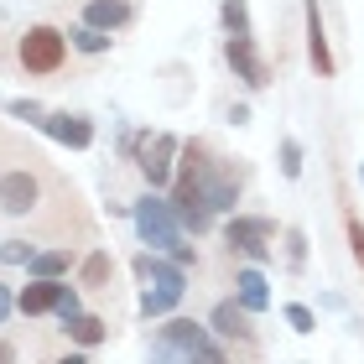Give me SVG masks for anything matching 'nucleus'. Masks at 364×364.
Wrapping results in <instances>:
<instances>
[{"label": "nucleus", "instance_id": "nucleus-1", "mask_svg": "<svg viewBox=\"0 0 364 364\" xmlns=\"http://www.w3.org/2000/svg\"><path fill=\"white\" fill-rule=\"evenodd\" d=\"M151 354H156V359H203V364H219V359H229V349H224V343L213 338L208 328L188 323V318L161 323L156 333H151Z\"/></svg>", "mask_w": 364, "mask_h": 364}, {"label": "nucleus", "instance_id": "nucleus-2", "mask_svg": "<svg viewBox=\"0 0 364 364\" xmlns=\"http://www.w3.org/2000/svg\"><path fill=\"white\" fill-rule=\"evenodd\" d=\"M136 276H141V312L146 318H167V312L188 296V276H182V266H172V260H156V255H136Z\"/></svg>", "mask_w": 364, "mask_h": 364}, {"label": "nucleus", "instance_id": "nucleus-3", "mask_svg": "<svg viewBox=\"0 0 364 364\" xmlns=\"http://www.w3.org/2000/svg\"><path fill=\"white\" fill-rule=\"evenodd\" d=\"M130 224H136L141 245H151V250H172V245L182 240V224H177L172 203H167V198H151V193L130 208Z\"/></svg>", "mask_w": 364, "mask_h": 364}, {"label": "nucleus", "instance_id": "nucleus-4", "mask_svg": "<svg viewBox=\"0 0 364 364\" xmlns=\"http://www.w3.org/2000/svg\"><path fill=\"white\" fill-rule=\"evenodd\" d=\"M198 193H203L208 213H235V203H240V172L229 161L208 156V146L198 151Z\"/></svg>", "mask_w": 364, "mask_h": 364}, {"label": "nucleus", "instance_id": "nucleus-5", "mask_svg": "<svg viewBox=\"0 0 364 364\" xmlns=\"http://www.w3.org/2000/svg\"><path fill=\"white\" fill-rule=\"evenodd\" d=\"M16 58H21L26 73L47 78V73H58L63 63H68V37H63L58 26H31L21 37V47H16Z\"/></svg>", "mask_w": 364, "mask_h": 364}, {"label": "nucleus", "instance_id": "nucleus-6", "mask_svg": "<svg viewBox=\"0 0 364 364\" xmlns=\"http://www.w3.org/2000/svg\"><path fill=\"white\" fill-rule=\"evenodd\" d=\"M224 245L240 250V255H250L260 266V260H271V250H276V224L255 219V213H235V219L224 224Z\"/></svg>", "mask_w": 364, "mask_h": 364}, {"label": "nucleus", "instance_id": "nucleus-7", "mask_svg": "<svg viewBox=\"0 0 364 364\" xmlns=\"http://www.w3.org/2000/svg\"><path fill=\"white\" fill-rule=\"evenodd\" d=\"M37 156H26V167H11V172H0V208L6 213H37V203H42V172L31 167Z\"/></svg>", "mask_w": 364, "mask_h": 364}, {"label": "nucleus", "instance_id": "nucleus-8", "mask_svg": "<svg viewBox=\"0 0 364 364\" xmlns=\"http://www.w3.org/2000/svg\"><path fill=\"white\" fill-rule=\"evenodd\" d=\"M224 58H229V68H235V78H245V89H266L271 84V63L255 53L250 31H245V37H224Z\"/></svg>", "mask_w": 364, "mask_h": 364}, {"label": "nucleus", "instance_id": "nucleus-9", "mask_svg": "<svg viewBox=\"0 0 364 364\" xmlns=\"http://www.w3.org/2000/svg\"><path fill=\"white\" fill-rule=\"evenodd\" d=\"M177 136H146L141 141V177L151 188H167L172 182V167H177Z\"/></svg>", "mask_w": 364, "mask_h": 364}, {"label": "nucleus", "instance_id": "nucleus-10", "mask_svg": "<svg viewBox=\"0 0 364 364\" xmlns=\"http://www.w3.org/2000/svg\"><path fill=\"white\" fill-rule=\"evenodd\" d=\"M42 130L63 146H73V151H84V146H94V125L84 120V114H68V109H47L42 114Z\"/></svg>", "mask_w": 364, "mask_h": 364}, {"label": "nucleus", "instance_id": "nucleus-11", "mask_svg": "<svg viewBox=\"0 0 364 364\" xmlns=\"http://www.w3.org/2000/svg\"><path fill=\"white\" fill-rule=\"evenodd\" d=\"M63 287H68V281H58V276H31V287H21L16 307H21L26 318H42V312H53V307H58Z\"/></svg>", "mask_w": 364, "mask_h": 364}, {"label": "nucleus", "instance_id": "nucleus-12", "mask_svg": "<svg viewBox=\"0 0 364 364\" xmlns=\"http://www.w3.org/2000/svg\"><path fill=\"white\" fill-rule=\"evenodd\" d=\"M213 333H224V338H235V343H245V349H250V343H255V328H250V312H245L240 302H219V307H213Z\"/></svg>", "mask_w": 364, "mask_h": 364}, {"label": "nucleus", "instance_id": "nucleus-13", "mask_svg": "<svg viewBox=\"0 0 364 364\" xmlns=\"http://www.w3.org/2000/svg\"><path fill=\"white\" fill-rule=\"evenodd\" d=\"M235 302H240L245 312H266V307H271V287H266V276H260L255 266L235 271Z\"/></svg>", "mask_w": 364, "mask_h": 364}, {"label": "nucleus", "instance_id": "nucleus-14", "mask_svg": "<svg viewBox=\"0 0 364 364\" xmlns=\"http://www.w3.org/2000/svg\"><path fill=\"white\" fill-rule=\"evenodd\" d=\"M307 58L318 78H333V53H328V37H323V16H318V0H307Z\"/></svg>", "mask_w": 364, "mask_h": 364}, {"label": "nucleus", "instance_id": "nucleus-15", "mask_svg": "<svg viewBox=\"0 0 364 364\" xmlns=\"http://www.w3.org/2000/svg\"><path fill=\"white\" fill-rule=\"evenodd\" d=\"M63 333H68L73 343H84V349H94V343H105V338H109V323L78 307V312H68V318H63Z\"/></svg>", "mask_w": 364, "mask_h": 364}, {"label": "nucleus", "instance_id": "nucleus-16", "mask_svg": "<svg viewBox=\"0 0 364 364\" xmlns=\"http://www.w3.org/2000/svg\"><path fill=\"white\" fill-rule=\"evenodd\" d=\"M84 21L99 26V31H114V26L130 21V0H89V6H84Z\"/></svg>", "mask_w": 364, "mask_h": 364}, {"label": "nucleus", "instance_id": "nucleus-17", "mask_svg": "<svg viewBox=\"0 0 364 364\" xmlns=\"http://www.w3.org/2000/svg\"><path fill=\"white\" fill-rule=\"evenodd\" d=\"M68 266H73V250H42V255H31V260H26V271H31V276H63Z\"/></svg>", "mask_w": 364, "mask_h": 364}, {"label": "nucleus", "instance_id": "nucleus-18", "mask_svg": "<svg viewBox=\"0 0 364 364\" xmlns=\"http://www.w3.org/2000/svg\"><path fill=\"white\" fill-rule=\"evenodd\" d=\"M219 16H224V31H229V37H245V31H250V6H245V0H224Z\"/></svg>", "mask_w": 364, "mask_h": 364}, {"label": "nucleus", "instance_id": "nucleus-19", "mask_svg": "<svg viewBox=\"0 0 364 364\" xmlns=\"http://www.w3.org/2000/svg\"><path fill=\"white\" fill-rule=\"evenodd\" d=\"M68 42L78 47V53H105V47H109V31H99V26L84 21V26H73V31H68Z\"/></svg>", "mask_w": 364, "mask_h": 364}, {"label": "nucleus", "instance_id": "nucleus-20", "mask_svg": "<svg viewBox=\"0 0 364 364\" xmlns=\"http://www.w3.org/2000/svg\"><path fill=\"white\" fill-rule=\"evenodd\" d=\"M109 276H114V260H109L105 250H94V255L84 260V276H78V281H84V287H105Z\"/></svg>", "mask_w": 364, "mask_h": 364}, {"label": "nucleus", "instance_id": "nucleus-21", "mask_svg": "<svg viewBox=\"0 0 364 364\" xmlns=\"http://www.w3.org/2000/svg\"><path fill=\"white\" fill-rule=\"evenodd\" d=\"M281 318L291 323V333H312V328H318V318H312V307H302V302H287V312H281Z\"/></svg>", "mask_w": 364, "mask_h": 364}, {"label": "nucleus", "instance_id": "nucleus-22", "mask_svg": "<svg viewBox=\"0 0 364 364\" xmlns=\"http://www.w3.org/2000/svg\"><path fill=\"white\" fill-rule=\"evenodd\" d=\"M281 177H302V146L281 141Z\"/></svg>", "mask_w": 364, "mask_h": 364}, {"label": "nucleus", "instance_id": "nucleus-23", "mask_svg": "<svg viewBox=\"0 0 364 364\" xmlns=\"http://www.w3.org/2000/svg\"><path fill=\"white\" fill-rule=\"evenodd\" d=\"M31 255H37V250H31V245H21V240H6V245H0V260H6V266H26Z\"/></svg>", "mask_w": 364, "mask_h": 364}, {"label": "nucleus", "instance_id": "nucleus-24", "mask_svg": "<svg viewBox=\"0 0 364 364\" xmlns=\"http://www.w3.org/2000/svg\"><path fill=\"white\" fill-rule=\"evenodd\" d=\"M343 229H349V250H354V260L364 266V224H359L354 213H349V219H343Z\"/></svg>", "mask_w": 364, "mask_h": 364}, {"label": "nucleus", "instance_id": "nucleus-25", "mask_svg": "<svg viewBox=\"0 0 364 364\" xmlns=\"http://www.w3.org/2000/svg\"><path fill=\"white\" fill-rule=\"evenodd\" d=\"M11 114H16V120H37V125H42V114H47V109H42V105H31V99H11Z\"/></svg>", "mask_w": 364, "mask_h": 364}, {"label": "nucleus", "instance_id": "nucleus-26", "mask_svg": "<svg viewBox=\"0 0 364 364\" xmlns=\"http://www.w3.org/2000/svg\"><path fill=\"white\" fill-rule=\"evenodd\" d=\"M287 255H291V266H302V260H307V245H302V229H291V235H287Z\"/></svg>", "mask_w": 364, "mask_h": 364}, {"label": "nucleus", "instance_id": "nucleus-27", "mask_svg": "<svg viewBox=\"0 0 364 364\" xmlns=\"http://www.w3.org/2000/svg\"><path fill=\"white\" fill-rule=\"evenodd\" d=\"M167 255H172V266H182V271H188V266H198V255H193V245H182V240L172 245V250H167Z\"/></svg>", "mask_w": 364, "mask_h": 364}, {"label": "nucleus", "instance_id": "nucleus-28", "mask_svg": "<svg viewBox=\"0 0 364 364\" xmlns=\"http://www.w3.org/2000/svg\"><path fill=\"white\" fill-rule=\"evenodd\" d=\"M58 318H68V312H78V287H63V296H58Z\"/></svg>", "mask_w": 364, "mask_h": 364}, {"label": "nucleus", "instance_id": "nucleus-29", "mask_svg": "<svg viewBox=\"0 0 364 364\" xmlns=\"http://www.w3.org/2000/svg\"><path fill=\"white\" fill-rule=\"evenodd\" d=\"M11 312H16V296H11V287H6V281H0V323H6Z\"/></svg>", "mask_w": 364, "mask_h": 364}, {"label": "nucleus", "instance_id": "nucleus-30", "mask_svg": "<svg viewBox=\"0 0 364 364\" xmlns=\"http://www.w3.org/2000/svg\"><path fill=\"white\" fill-rule=\"evenodd\" d=\"M6 359H16V349H11V343H0V364H6Z\"/></svg>", "mask_w": 364, "mask_h": 364}, {"label": "nucleus", "instance_id": "nucleus-31", "mask_svg": "<svg viewBox=\"0 0 364 364\" xmlns=\"http://www.w3.org/2000/svg\"><path fill=\"white\" fill-rule=\"evenodd\" d=\"M359 182H364V161H359Z\"/></svg>", "mask_w": 364, "mask_h": 364}]
</instances>
